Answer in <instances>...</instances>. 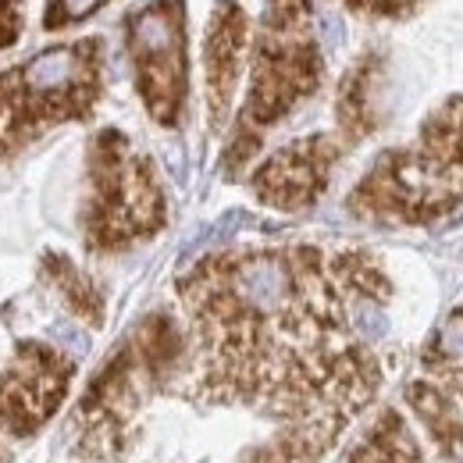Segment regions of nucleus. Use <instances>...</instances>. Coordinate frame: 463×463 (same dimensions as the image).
Returning <instances> with one entry per match:
<instances>
[{"label":"nucleus","instance_id":"f257e3e1","mask_svg":"<svg viewBox=\"0 0 463 463\" xmlns=\"http://www.w3.org/2000/svg\"><path fill=\"white\" fill-rule=\"evenodd\" d=\"M193 349L182 396L250 406L271 420H353L382 389V360L356 321L389 303L392 282L367 250L242 246L178 279Z\"/></svg>","mask_w":463,"mask_h":463},{"label":"nucleus","instance_id":"f03ea898","mask_svg":"<svg viewBox=\"0 0 463 463\" xmlns=\"http://www.w3.org/2000/svg\"><path fill=\"white\" fill-rule=\"evenodd\" d=\"M349 214L374 225H431L463 207V97L424 118L410 146L385 150L356 182Z\"/></svg>","mask_w":463,"mask_h":463},{"label":"nucleus","instance_id":"7ed1b4c3","mask_svg":"<svg viewBox=\"0 0 463 463\" xmlns=\"http://www.w3.org/2000/svg\"><path fill=\"white\" fill-rule=\"evenodd\" d=\"M189 339L172 314H150L115 356L97 371L75 413V453L86 460H118L132 446V424L146 400L175 374H185Z\"/></svg>","mask_w":463,"mask_h":463},{"label":"nucleus","instance_id":"20e7f679","mask_svg":"<svg viewBox=\"0 0 463 463\" xmlns=\"http://www.w3.org/2000/svg\"><path fill=\"white\" fill-rule=\"evenodd\" d=\"M321 75H325V61L314 33V4L268 0L253 43L246 104L239 111L232 143L225 150V172H239L260 150L264 136L317 93Z\"/></svg>","mask_w":463,"mask_h":463},{"label":"nucleus","instance_id":"39448f33","mask_svg":"<svg viewBox=\"0 0 463 463\" xmlns=\"http://www.w3.org/2000/svg\"><path fill=\"white\" fill-rule=\"evenodd\" d=\"M104 97V40L86 36L47 47L0 71V165L51 128L86 121Z\"/></svg>","mask_w":463,"mask_h":463},{"label":"nucleus","instance_id":"423d86ee","mask_svg":"<svg viewBox=\"0 0 463 463\" xmlns=\"http://www.w3.org/2000/svg\"><path fill=\"white\" fill-rule=\"evenodd\" d=\"M168 200L157 168L139 154L125 132L104 128L86 154V196L79 229L90 253H121L165 229Z\"/></svg>","mask_w":463,"mask_h":463},{"label":"nucleus","instance_id":"0eeeda50","mask_svg":"<svg viewBox=\"0 0 463 463\" xmlns=\"http://www.w3.org/2000/svg\"><path fill=\"white\" fill-rule=\"evenodd\" d=\"M125 51L146 115L178 128L189 100L185 0H150L125 18Z\"/></svg>","mask_w":463,"mask_h":463},{"label":"nucleus","instance_id":"6e6552de","mask_svg":"<svg viewBox=\"0 0 463 463\" xmlns=\"http://www.w3.org/2000/svg\"><path fill=\"white\" fill-rule=\"evenodd\" d=\"M75 378V360L40 339L14 346V356L0 367V428L14 439L40 431L64 403Z\"/></svg>","mask_w":463,"mask_h":463},{"label":"nucleus","instance_id":"1a4fd4ad","mask_svg":"<svg viewBox=\"0 0 463 463\" xmlns=\"http://www.w3.org/2000/svg\"><path fill=\"white\" fill-rule=\"evenodd\" d=\"M339 161H343V139L328 132H314L275 150L250 175V189L264 207L296 214L314 207L325 196Z\"/></svg>","mask_w":463,"mask_h":463},{"label":"nucleus","instance_id":"9d476101","mask_svg":"<svg viewBox=\"0 0 463 463\" xmlns=\"http://www.w3.org/2000/svg\"><path fill=\"white\" fill-rule=\"evenodd\" d=\"M246 33L250 18L239 7V0H218L207 22V40H203V75H207V121L218 132L229 118L235 82L242 71L246 54Z\"/></svg>","mask_w":463,"mask_h":463},{"label":"nucleus","instance_id":"9b49d317","mask_svg":"<svg viewBox=\"0 0 463 463\" xmlns=\"http://www.w3.org/2000/svg\"><path fill=\"white\" fill-rule=\"evenodd\" d=\"M346 417H314L286 424L271 442L250 449L239 463H321L335 439L346 431Z\"/></svg>","mask_w":463,"mask_h":463},{"label":"nucleus","instance_id":"f8f14e48","mask_svg":"<svg viewBox=\"0 0 463 463\" xmlns=\"http://www.w3.org/2000/svg\"><path fill=\"white\" fill-rule=\"evenodd\" d=\"M378 82H382V54L371 51L349 68L335 100L343 143H360L378 128Z\"/></svg>","mask_w":463,"mask_h":463},{"label":"nucleus","instance_id":"ddd939ff","mask_svg":"<svg viewBox=\"0 0 463 463\" xmlns=\"http://www.w3.org/2000/svg\"><path fill=\"white\" fill-rule=\"evenodd\" d=\"M406 406L417 413V420L424 424L428 439L435 442V449L446 460H463V413L453 392H446L439 382H410L406 385Z\"/></svg>","mask_w":463,"mask_h":463},{"label":"nucleus","instance_id":"4468645a","mask_svg":"<svg viewBox=\"0 0 463 463\" xmlns=\"http://www.w3.org/2000/svg\"><path fill=\"white\" fill-rule=\"evenodd\" d=\"M343 463H428L400 410H382Z\"/></svg>","mask_w":463,"mask_h":463},{"label":"nucleus","instance_id":"2eb2a0df","mask_svg":"<svg viewBox=\"0 0 463 463\" xmlns=\"http://www.w3.org/2000/svg\"><path fill=\"white\" fill-rule=\"evenodd\" d=\"M424 371L446 389L463 396V307H457L428 339L420 353Z\"/></svg>","mask_w":463,"mask_h":463},{"label":"nucleus","instance_id":"dca6fc26","mask_svg":"<svg viewBox=\"0 0 463 463\" xmlns=\"http://www.w3.org/2000/svg\"><path fill=\"white\" fill-rule=\"evenodd\" d=\"M43 275H47V282L58 289V296L68 303V310H71L75 317H82L86 325H100V321H104V296L93 286V279H90L86 271H79L68 257L51 253V257L43 260Z\"/></svg>","mask_w":463,"mask_h":463},{"label":"nucleus","instance_id":"f3484780","mask_svg":"<svg viewBox=\"0 0 463 463\" xmlns=\"http://www.w3.org/2000/svg\"><path fill=\"white\" fill-rule=\"evenodd\" d=\"M104 4H111V0H47V7H43V29L47 33H58V29H68L75 22H86Z\"/></svg>","mask_w":463,"mask_h":463},{"label":"nucleus","instance_id":"a211bd4d","mask_svg":"<svg viewBox=\"0 0 463 463\" xmlns=\"http://www.w3.org/2000/svg\"><path fill=\"white\" fill-rule=\"evenodd\" d=\"M349 4L353 11H360V14H374V18H406V14H413L424 0H343Z\"/></svg>","mask_w":463,"mask_h":463},{"label":"nucleus","instance_id":"6ab92c4d","mask_svg":"<svg viewBox=\"0 0 463 463\" xmlns=\"http://www.w3.org/2000/svg\"><path fill=\"white\" fill-rule=\"evenodd\" d=\"M22 22H25L22 0H0V51H7V47L18 43Z\"/></svg>","mask_w":463,"mask_h":463}]
</instances>
